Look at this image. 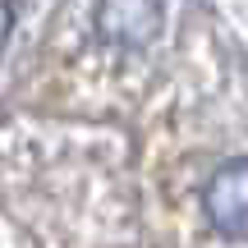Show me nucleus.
Here are the masks:
<instances>
[{
  "instance_id": "f257e3e1",
  "label": "nucleus",
  "mask_w": 248,
  "mask_h": 248,
  "mask_svg": "<svg viewBox=\"0 0 248 248\" xmlns=\"http://www.w3.org/2000/svg\"><path fill=\"white\" fill-rule=\"evenodd\" d=\"M202 207L221 239H248V156L216 170L202 193Z\"/></svg>"
},
{
  "instance_id": "f03ea898",
  "label": "nucleus",
  "mask_w": 248,
  "mask_h": 248,
  "mask_svg": "<svg viewBox=\"0 0 248 248\" xmlns=\"http://www.w3.org/2000/svg\"><path fill=\"white\" fill-rule=\"evenodd\" d=\"M97 28L115 46H147L161 28V5L156 0H101Z\"/></svg>"
},
{
  "instance_id": "7ed1b4c3",
  "label": "nucleus",
  "mask_w": 248,
  "mask_h": 248,
  "mask_svg": "<svg viewBox=\"0 0 248 248\" xmlns=\"http://www.w3.org/2000/svg\"><path fill=\"white\" fill-rule=\"evenodd\" d=\"M9 28H14V9H9V0H0V51L9 42Z\"/></svg>"
}]
</instances>
